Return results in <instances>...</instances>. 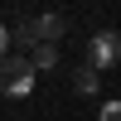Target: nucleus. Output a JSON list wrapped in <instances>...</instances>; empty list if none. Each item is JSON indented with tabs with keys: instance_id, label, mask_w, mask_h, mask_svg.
I'll list each match as a JSON object with an SVG mask.
<instances>
[{
	"instance_id": "3",
	"label": "nucleus",
	"mask_w": 121,
	"mask_h": 121,
	"mask_svg": "<svg viewBox=\"0 0 121 121\" xmlns=\"http://www.w3.org/2000/svg\"><path fill=\"white\" fill-rule=\"evenodd\" d=\"M29 34H34V44H48V48H53V39L63 34V19H58V15H39V19H29Z\"/></svg>"
},
{
	"instance_id": "2",
	"label": "nucleus",
	"mask_w": 121,
	"mask_h": 121,
	"mask_svg": "<svg viewBox=\"0 0 121 121\" xmlns=\"http://www.w3.org/2000/svg\"><path fill=\"white\" fill-rule=\"evenodd\" d=\"M116 58H121V34L116 29H102V34L92 39V63L107 68V63H116Z\"/></svg>"
},
{
	"instance_id": "6",
	"label": "nucleus",
	"mask_w": 121,
	"mask_h": 121,
	"mask_svg": "<svg viewBox=\"0 0 121 121\" xmlns=\"http://www.w3.org/2000/svg\"><path fill=\"white\" fill-rule=\"evenodd\" d=\"M97 121H121V102H107V107H102V116H97Z\"/></svg>"
},
{
	"instance_id": "4",
	"label": "nucleus",
	"mask_w": 121,
	"mask_h": 121,
	"mask_svg": "<svg viewBox=\"0 0 121 121\" xmlns=\"http://www.w3.org/2000/svg\"><path fill=\"white\" fill-rule=\"evenodd\" d=\"M53 58H58L53 48H48V44H39V48H34V58H29V63H34V68H53Z\"/></svg>"
},
{
	"instance_id": "7",
	"label": "nucleus",
	"mask_w": 121,
	"mask_h": 121,
	"mask_svg": "<svg viewBox=\"0 0 121 121\" xmlns=\"http://www.w3.org/2000/svg\"><path fill=\"white\" fill-rule=\"evenodd\" d=\"M5 44H10V34H5V24H0V63H5Z\"/></svg>"
},
{
	"instance_id": "5",
	"label": "nucleus",
	"mask_w": 121,
	"mask_h": 121,
	"mask_svg": "<svg viewBox=\"0 0 121 121\" xmlns=\"http://www.w3.org/2000/svg\"><path fill=\"white\" fill-rule=\"evenodd\" d=\"M73 87H78V92H92V87H97V73H92V68H87V73H78Z\"/></svg>"
},
{
	"instance_id": "1",
	"label": "nucleus",
	"mask_w": 121,
	"mask_h": 121,
	"mask_svg": "<svg viewBox=\"0 0 121 121\" xmlns=\"http://www.w3.org/2000/svg\"><path fill=\"white\" fill-rule=\"evenodd\" d=\"M0 87L15 92V97H24L29 87H34V63H29V58H5V63H0Z\"/></svg>"
}]
</instances>
